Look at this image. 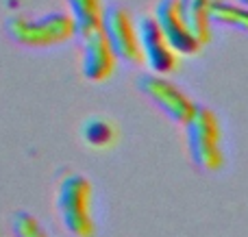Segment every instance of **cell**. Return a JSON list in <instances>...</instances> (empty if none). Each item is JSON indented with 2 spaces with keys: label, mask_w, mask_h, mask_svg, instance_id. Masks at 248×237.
Segmentation results:
<instances>
[{
  "label": "cell",
  "mask_w": 248,
  "mask_h": 237,
  "mask_svg": "<svg viewBox=\"0 0 248 237\" xmlns=\"http://www.w3.org/2000/svg\"><path fill=\"white\" fill-rule=\"evenodd\" d=\"M187 146L194 165L202 172H216L222 168V131L216 113L205 104H196L185 122Z\"/></svg>",
  "instance_id": "7a4b0ae2"
},
{
  "label": "cell",
  "mask_w": 248,
  "mask_h": 237,
  "mask_svg": "<svg viewBox=\"0 0 248 237\" xmlns=\"http://www.w3.org/2000/svg\"><path fill=\"white\" fill-rule=\"evenodd\" d=\"M179 15L183 20L185 29L189 30L198 46H207L211 39V22H209V7L211 0H176Z\"/></svg>",
  "instance_id": "9c48e42d"
},
{
  "label": "cell",
  "mask_w": 248,
  "mask_h": 237,
  "mask_svg": "<svg viewBox=\"0 0 248 237\" xmlns=\"http://www.w3.org/2000/svg\"><path fill=\"white\" fill-rule=\"evenodd\" d=\"M135 26H137V39H140V50H141V63L148 65L153 74H161V76L174 72L179 68V55L166 42V37L161 35L155 17L141 15Z\"/></svg>",
  "instance_id": "8992f818"
},
{
  "label": "cell",
  "mask_w": 248,
  "mask_h": 237,
  "mask_svg": "<svg viewBox=\"0 0 248 237\" xmlns=\"http://www.w3.org/2000/svg\"><path fill=\"white\" fill-rule=\"evenodd\" d=\"M153 17L157 22L161 35L166 37V42L170 44V48L176 55H194V52L201 50L196 39L189 35V30L185 29L183 20H181L176 0H159Z\"/></svg>",
  "instance_id": "52a82bcc"
},
{
  "label": "cell",
  "mask_w": 248,
  "mask_h": 237,
  "mask_svg": "<svg viewBox=\"0 0 248 237\" xmlns=\"http://www.w3.org/2000/svg\"><path fill=\"white\" fill-rule=\"evenodd\" d=\"M137 87H140V91L146 98L153 100L176 124H185L189 120V116H192L194 107H196V103L183 89H179L174 83L163 78L161 74H144L137 81Z\"/></svg>",
  "instance_id": "5b68a950"
},
{
  "label": "cell",
  "mask_w": 248,
  "mask_h": 237,
  "mask_svg": "<svg viewBox=\"0 0 248 237\" xmlns=\"http://www.w3.org/2000/svg\"><path fill=\"white\" fill-rule=\"evenodd\" d=\"M237 2H240L242 7H248V0H237Z\"/></svg>",
  "instance_id": "5bb4252c"
},
{
  "label": "cell",
  "mask_w": 248,
  "mask_h": 237,
  "mask_svg": "<svg viewBox=\"0 0 248 237\" xmlns=\"http://www.w3.org/2000/svg\"><path fill=\"white\" fill-rule=\"evenodd\" d=\"M83 39V74L90 83H105L116 72V52L111 50L105 35L98 30H92Z\"/></svg>",
  "instance_id": "ba28073f"
},
{
  "label": "cell",
  "mask_w": 248,
  "mask_h": 237,
  "mask_svg": "<svg viewBox=\"0 0 248 237\" xmlns=\"http://www.w3.org/2000/svg\"><path fill=\"white\" fill-rule=\"evenodd\" d=\"M100 33L109 42L111 50L116 52L118 59L126 63H141V50L140 39H137V26L133 17L124 11L122 7H109L103 9L100 17Z\"/></svg>",
  "instance_id": "277c9868"
},
{
  "label": "cell",
  "mask_w": 248,
  "mask_h": 237,
  "mask_svg": "<svg viewBox=\"0 0 248 237\" xmlns=\"http://www.w3.org/2000/svg\"><path fill=\"white\" fill-rule=\"evenodd\" d=\"M57 211L72 237H94L96 222L92 216V183L83 174H65L57 190Z\"/></svg>",
  "instance_id": "6da1fadb"
},
{
  "label": "cell",
  "mask_w": 248,
  "mask_h": 237,
  "mask_svg": "<svg viewBox=\"0 0 248 237\" xmlns=\"http://www.w3.org/2000/svg\"><path fill=\"white\" fill-rule=\"evenodd\" d=\"M209 22L248 33V7H242V4L237 7V4L222 2V0H211Z\"/></svg>",
  "instance_id": "8fae6325"
},
{
  "label": "cell",
  "mask_w": 248,
  "mask_h": 237,
  "mask_svg": "<svg viewBox=\"0 0 248 237\" xmlns=\"http://www.w3.org/2000/svg\"><path fill=\"white\" fill-rule=\"evenodd\" d=\"M81 135L90 146L107 148V146H111V142L116 139V126H113L109 120H105V118L94 116V118L83 122Z\"/></svg>",
  "instance_id": "7c38bea8"
},
{
  "label": "cell",
  "mask_w": 248,
  "mask_h": 237,
  "mask_svg": "<svg viewBox=\"0 0 248 237\" xmlns=\"http://www.w3.org/2000/svg\"><path fill=\"white\" fill-rule=\"evenodd\" d=\"M4 29L13 42L29 48L57 46V44H63L77 35L72 17H70V13L63 11H52L42 17L11 15L7 17Z\"/></svg>",
  "instance_id": "3957f363"
},
{
  "label": "cell",
  "mask_w": 248,
  "mask_h": 237,
  "mask_svg": "<svg viewBox=\"0 0 248 237\" xmlns=\"http://www.w3.org/2000/svg\"><path fill=\"white\" fill-rule=\"evenodd\" d=\"M70 7V17L74 22V30L78 37H85L92 30L100 29L103 17V0H65Z\"/></svg>",
  "instance_id": "30bf717a"
},
{
  "label": "cell",
  "mask_w": 248,
  "mask_h": 237,
  "mask_svg": "<svg viewBox=\"0 0 248 237\" xmlns=\"http://www.w3.org/2000/svg\"><path fill=\"white\" fill-rule=\"evenodd\" d=\"M11 231L13 237H48L46 229L39 224L35 216L29 211H16L11 218Z\"/></svg>",
  "instance_id": "4fadbf2b"
}]
</instances>
